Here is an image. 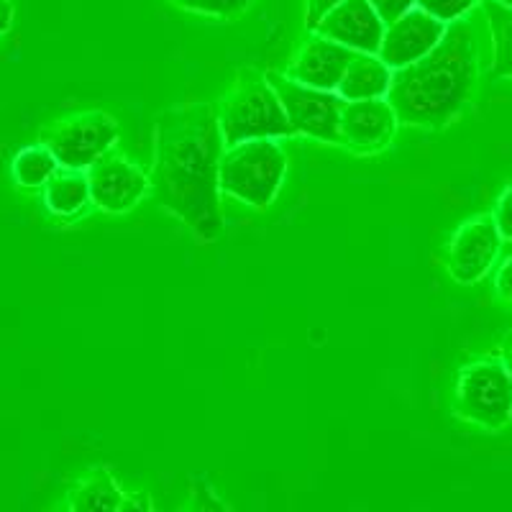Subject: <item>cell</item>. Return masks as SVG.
Returning <instances> with one entry per match:
<instances>
[{
  "label": "cell",
  "instance_id": "obj_1",
  "mask_svg": "<svg viewBox=\"0 0 512 512\" xmlns=\"http://www.w3.org/2000/svg\"><path fill=\"white\" fill-rule=\"evenodd\" d=\"M226 152L213 103L192 100L159 113L149 180L162 210L210 244L223 233L218 169Z\"/></svg>",
  "mask_w": 512,
  "mask_h": 512
},
{
  "label": "cell",
  "instance_id": "obj_2",
  "mask_svg": "<svg viewBox=\"0 0 512 512\" xmlns=\"http://www.w3.org/2000/svg\"><path fill=\"white\" fill-rule=\"evenodd\" d=\"M477 18H459L446 26V34L418 62L395 70L387 100L405 126L446 128L472 105L479 88Z\"/></svg>",
  "mask_w": 512,
  "mask_h": 512
},
{
  "label": "cell",
  "instance_id": "obj_3",
  "mask_svg": "<svg viewBox=\"0 0 512 512\" xmlns=\"http://www.w3.org/2000/svg\"><path fill=\"white\" fill-rule=\"evenodd\" d=\"M226 146L249 139H290L295 136L280 95L259 70H239L231 88L216 103Z\"/></svg>",
  "mask_w": 512,
  "mask_h": 512
},
{
  "label": "cell",
  "instance_id": "obj_4",
  "mask_svg": "<svg viewBox=\"0 0 512 512\" xmlns=\"http://www.w3.org/2000/svg\"><path fill=\"white\" fill-rule=\"evenodd\" d=\"M277 141L249 139L226 146L218 169L221 192L254 210H267L287 175V154Z\"/></svg>",
  "mask_w": 512,
  "mask_h": 512
},
{
  "label": "cell",
  "instance_id": "obj_5",
  "mask_svg": "<svg viewBox=\"0 0 512 512\" xmlns=\"http://www.w3.org/2000/svg\"><path fill=\"white\" fill-rule=\"evenodd\" d=\"M454 413L484 431H502L512 420V377L502 359L466 364L456 377Z\"/></svg>",
  "mask_w": 512,
  "mask_h": 512
},
{
  "label": "cell",
  "instance_id": "obj_6",
  "mask_svg": "<svg viewBox=\"0 0 512 512\" xmlns=\"http://www.w3.org/2000/svg\"><path fill=\"white\" fill-rule=\"evenodd\" d=\"M121 126L105 111H80L41 128L39 141L52 149L59 167L88 172L100 157L116 149Z\"/></svg>",
  "mask_w": 512,
  "mask_h": 512
},
{
  "label": "cell",
  "instance_id": "obj_7",
  "mask_svg": "<svg viewBox=\"0 0 512 512\" xmlns=\"http://www.w3.org/2000/svg\"><path fill=\"white\" fill-rule=\"evenodd\" d=\"M267 77L285 105L295 136H308V139L323 141V144H338L344 98L336 90L310 88V85L292 80L287 72H267Z\"/></svg>",
  "mask_w": 512,
  "mask_h": 512
},
{
  "label": "cell",
  "instance_id": "obj_8",
  "mask_svg": "<svg viewBox=\"0 0 512 512\" xmlns=\"http://www.w3.org/2000/svg\"><path fill=\"white\" fill-rule=\"evenodd\" d=\"M502 236L492 213H482L461 223L446 249V269L459 285H477L495 267Z\"/></svg>",
  "mask_w": 512,
  "mask_h": 512
},
{
  "label": "cell",
  "instance_id": "obj_9",
  "mask_svg": "<svg viewBox=\"0 0 512 512\" xmlns=\"http://www.w3.org/2000/svg\"><path fill=\"white\" fill-rule=\"evenodd\" d=\"M88 182L93 208L111 216L134 210L152 192V180L144 169L116 149L88 169Z\"/></svg>",
  "mask_w": 512,
  "mask_h": 512
},
{
  "label": "cell",
  "instance_id": "obj_10",
  "mask_svg": "<svg viewBox=\"0 0 512 512\" xmlns=\"http://www.w3.org/2000/svg\"><path fill=\"white\" fill-rule=\"evenodd\" d=\"M397 126L400 118L387 98L344 100L338 144L354 154H379L392 146Z\"/></svg>",
  "mask_w": 512,
  "mask_h": 512
},
{
  "label": "cell",
  "instance_id": "obj_11",
  "mask_svg": "<svg viewBox=\"0 0 512 512\" xmlns=\"http://www.w3.org/2000/svg\"><path fill=\"white\" fill-rule=\"evenodd\" d=\"M446 26L448 24L438 21L431 13H425L423 8L413 6L384 26L379 57L390 64L392 70H402V67L418 62L420 57L431 52L446 34Z\"/></svg>",
  "mask_w": 512,
  "mask_h": 512
},
{
  "label": "cell",
  "instance_id": "obj_12",
  "mask_svg": "<svg viewBox=\"0 0 512 512\" xmlns=\"http://www.w3.org/2000/svg\"><path fill=\"white\" fill-rule=\"evenodd\" d=\"M384 18L372 0H344L320 18L313 31L354 49V52L379 54L384 36Z\"/></svg>",
  "mask_w": 512,
  "mask_h": 512
},
{
  "label": "cell",
  "instance_id": "obj_13",
  "mask_svg": "<svg viewBox=\"0 0 512 512\" xmlns=\"http://www.w3.org/2000/svg\"><path fill=\"white\" fill-rule=\"evenodd\" d=\"M354 54V49L344 47V44H338V41L318 34V31H310L308 39L300 44V49L292 57L287 75L292 80L303 82V85H310V88L338 90L341 77H344Z\"/></svg>",
  "mask_w": 512,
  "mask_h": 512
},
{
  "label": "cell",
  "instance_id": "obj_14",
  "mask_svg": "<svg viewBox=\"0 0 512 512\" xmlns=\"http://www.w3.org/2000/svg\"><path fill=\"white\" fill-rule=\"evenodd\" d=\"M41 200H44V208L59 221H75L85 216L93 205L88 172L59 167L52 180L41 187Z\"/></svg>",
  "mask_w": 512,
  "mask_h": 512
},
{
  "label": "cell",
  "instance_id": "obj_15",
  "mask_svg": "<svg viewBox=\"0 0 512 512\" xmlns=\"http://www.w3.org/2000/svg\"><path fill=\"white\" fill-rule=\"evenodd\" d=\"M392 75H395V70L379 54L356 52L346 67L344 77H341L336 93L344 100L387 98L392 88Z\"/></svg>",
  "mask_w": 512,
  "mask_h": 512
},
{
  "label": "cell",
  "instance_id": "obj_16",
  "mask_svg": "<svg viewBox=\"0 0 512 512\" xmlns=\"http://www.w3.org/2000/svg\"><path fill=\"white\" fill-rule=\"evenodd\" d=\"M123 505H126V492L111 474V469H105V466H98L88 477L80 479L67 497V510L72 512L123 510Z\"/></svg>",
  "mask_w": 512,
  "mask_h": 512
},
{
  "label": "cell",
  "instance_id": "obj_17",
  "mask_svg": "<svg viewBox=\"0 0 512 512\" xmlns=\"http://www.w3.org/2000/svg\"><path fill=\"white\" fill-rule=\"evenodd\" d=\"M482 11L492 39V75L512 80V8L500 0H482Z\"/></svg>",
  "mask_w": 512,
  "mask_h": 512
},
{
  "label": "cell",
  "instance_id": "obj_18",
  "mask_svg": "<svg viewBox=\"0 0 512 512\" xmlns=\"http://www.w3.org/2000/svg\"><path fill=\"white\" fill-rule=\"evenodd\" d=\"M59 169L57 157L47 144H31L18 149L11 159V177L21 190H41Z\"/></svg>",
  "mask_w": 512,
  "mask_h": 512
},
{
  "label": "cell",
  "instance_id": "obj_19",
  "mask_svg": "<svg viewBox=\"0 0 512 512\" xmlns=\"http://www.w3.org/2000/svg\"><path fill=\"white\" fill-rule=\"evenodd\" d=\"M167 3H172V6L182 8L187 13H195V16L231 21V18H239L241 13L249 11L254 0H167Z\"/></svg>",
  "mask_w": 512,
  "mask_h": 512
},
{
  "label": "cell",
  "instance_id": "obj_20",
  "mask_svg": "<svg viewBox=\"0 0 512 512\" xmlns=\"http://www.w3.org/2000/svg\"><path fill=\"white\" fill-rule=\"evenodd\" d=\"M477 3H482V0H415V6L436 16L443 24H454L459 18L469 16L477 8Z\"/></svg>",
  "mask_w": 512,
  "mask_h": 512
},
{
  "label": "cell",
  "instance_id": "obj_21",
  "mask_svg": "<svg viewBox=\"0 0 512 512\" xmlns=\"http://www.w3.org/2000/svg\"><path fill=\"white\" fill-rule=\"evenodd\" d=\"M492 218H495L497 228H500L502 241H512V185L505 187L500 198H497Z\"/></svg>",
  "mask_w": 512,
  "mask_h": 512
},
{
  "label": "cell",
  "instance_id": "obj_22",
  "mask_svg": "<svg viewBox=\"0 0 512 512\" xmlns=\"http://www.w3.org/2000/svg\"><path fill=\"white\" fill-rule=\"evenodd\" d=\"M495 292L507 308H512V256H507L505 262L500 264V269H497Z\"/></svg>",
  "mask_w": 512,
  "mask_h": 512
},
{
  "label": "cell",
  "instance_id": "obj_23",
  "mask_svg": "<svg viewBox=\"0 0 512 512\" xmlns=\"http://www.w3.org/2000/svg\"><path fill=\"white\" fill-rule=\"evenodd\" d=\"M338 3H344V0H305V29L313 31L320 24V18Z\"/></svg>",
  "mask_w": 512,
  "mask_h": 512
},
{
  "label": "cell",
  "instance_id": "obj_24",
  "mask_svg": "<svg viewBox=\"0 0 512 512\" xmlns=\"http://www.w3.org/2000/svg\"><path fill=\"white\" fill-rule=\"evenodd\" d=\"M372 3L379 16L384 18V24H390V21H395L397 16H402V13L415 6V0H372Z\"/></svg>",
  "mask_w": 512,
  "mask_h": 512
},
{
  "label": "cell",
  "instance_id": "obj_25",
  "mask_svg": "<svg viewBox=\"0 0 512 512\" xmlns=\"http://www.w3.org/2000/svg\"><path fill=\"white\" fill-rule=\"evenodd\" d=\"M195 489H198L200 495L205 497V502L192 500V507H198V510H226V502L216 500V495H213V489H210L208 484H205V482H195Z\"/></svg>",
  "mask_w": 512,
  "mask_h": 512
},
{
  "label": "cell",
  "instance_id": "obj_26",
  "mask_svg": "<svg viewBox=\"0 0 512 512\" xmlns=\"http://www.w3.org/2000/svg\"><path fill=\"white\" fill-rule=\"evenodd\" d=\"M13 26V3L11 0H0V39L11 31Z\"/></svg>",
  "mask_w": 512,
  "mask_h": 512
},
{
  "label": "cell",
  "instance_id": "obj_27",
  "mask_svg": "<svg viewBox=\"0 0 512 512\" xmlns=\"http://www.w3.org/2000/svg\"><path fill=\"white\" fill-rule=\"evenodd\" d=\"M502 361H505L507 372H510V377H512V344L507 346V349H505V354H502Z\"/></svg>",
  "mask_w": 512,
  "mask_h": 512
},
{
  "label": "cell",
  "instance_id": "obj_28",
  "mask_svg": "<svg viewBox=\"0 0 512 512\" xmlns=\"http://www.w3.org/2000/svg\"><path fill=\"white\" fill-rule=\"evenodd\" d=\"M502 6H507V8H512V0H500Z\"/></svg>",
  "mask_w": 512,
  "mask_h": 512
}]
</instances>
